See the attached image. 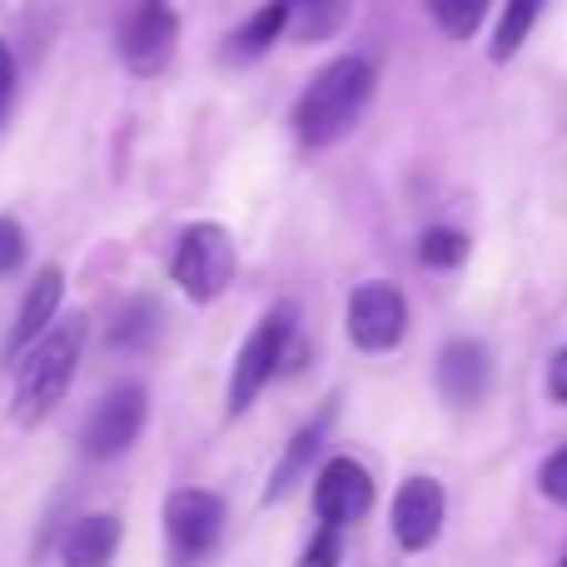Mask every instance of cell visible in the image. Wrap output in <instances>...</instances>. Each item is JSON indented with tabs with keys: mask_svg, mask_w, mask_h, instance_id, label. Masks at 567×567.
<instances>
[{
	"mask_svg": "<svg viewBox=\"0 0 567 567\" xmlns=\"http://www.w3.org/2000/svg\"><path fill=\"white\" fill-rule=\"evenodd\" d=\"M20 259H25V229L16 219H0V279L16 275Z\"/></svg>",
	"mask_w": 567,
	"mask_h": 567,
	"instance_id": "obj_21",
	"label": "cell"
},
{
	"mask_svg": "<svg viewBox=\"0 0 567 567\" xmlns=\"http://www.w3.org/2000/svg\"><path fill=\"white\" fill-rule=\"evenodd\" d=\"M165 528L185 558H205L225 533V503L205 488H179L165 498Z\"/></svg>",
	"mask_w": 567,
	"mask_h": 567,
	"instance_id": "obj_8",
	"label": "cell"
},
{
	"mask_svg": "<svg viewBox=\"0 0 567 567\" xmlns=\"http://www.w3.org/2000/svg\"><path fill=\"white\" fill-rule=\"evenodd\" d=\"M169 275L195 303L219 299L229 289V279H235V239L219 225H189L175 245Z\"/></svg>",
	"mask_w": 567,
	"mask_h": 567,
	"instance_id": "obj_3",
	"label": "cell"
},
{
	"mask_svg": "<svg viewBox=\"0 0 567 567\" xmlns=\"http://www.w3.org/2000/svg\"><path fill=\"white\" fill-rule=\"evenodd\" d=\"M145 419H150V393L140 389V383H115V389L90 409L85 429H80V443H85L90 458H120V453L145 433Z\"/></svg>",
	"mask_w": 567,
	"mask_h": 567,
	"instance_id": "obj_5",
	"label": "cell"
},
{
	"mask_svg": "<svg viewBox=\"0 0 567 567\" xmlns=\"http://www.w3.org/2000/svg\"><path fill=\"white\" fill-rule=\"evenodd\" d=\"M80 349H85V313L50 323L30 353L20 359V379H16V423H40L60 399H65L70 379L80 369Z\"/></svg>",
	"mask_w": 567,
	"mask_h": 567,
	"instance_id": "obj_2",
	"label": "cell"
},
{
	"mask_svg": "<svg viewBox=\"0 0 567 567\" xmlns=\"http://www.w3.org/2000/svg\"><path fill=\"white\" fill-rule=\"evenodd\" d=\"M443 528V488L439 478H409L393 498V538L403 553H423L433 548Z\"/></svg>",
	"mask_w": 567,
	"mask_h": 567,
	"instance_id": "obj_10",
	"label": "cell"
},
{
	"mask_svg": "<svg viewBox=\"0 0 567 567\" xmlns=\"http://www.w3.org/2000/svg\"><path fill=\"white\" fill-rule=\"evenodd\" d=\"M369 508H373L369 468H363V463H353V458L323 463L319 483H313V513H319L323 523H333V528H343V523L363 518Z\"/></svg>",
	"mask_w": 567,
	"mask_h": 567,
	"instance_id": "obj_9",
	"label": "cell"
},
{
	"mask_svg": "<svg viewBox=\"0 0 567 567\" xmlns=\"http://www.w3.org/2000/svg\"><path fill=\"white\" fill-rule=\"evenodd\" d=\"M558 567H567V553H563V563H558Z\"/></svg>",
	"mask_w": 567,
	"mask_h": 567,
	"instance_id": "obj_25",
	"label": "cell"
},
{
	"mask_svg": "<svg viewBox=\"0 0 567 567\" xmlns=\"http://www.w3.org/2000/svg\"><path fill=\"white\" fill-rule=\"evenodd\" d=\"M289 339H293V309L279 303L259 319V329L245 339L235 359V379H229V413H245L249 403L265 393V383L284 369V353H289Z\"/></svg>",
	"mask_w": 567,
	"mask_h": 567,
	"instance_id": "obj_4",
	"label": "cell"
},
{
	"mask_svg": "<svg viewBox=\"0 0 567 567\" xmlns=\"http://www.w3.org/2000/svg\"><path fill=\"white\" fill-rule=\"evenodd\" d=\"M353 0H289V30L299 40H329L349 25Z\"/></svg>",
	"mask_w": 567,
	"mask_h": 567,
	"instance_id": "obj_15",
	"label": "cell"
},
{
	"mask_svg": "<svg viewBox=\"0 0 567 567\" xmlns=\"http://www.w3.org/2000/svg\"><path fill=\"white\" fill-rule=\"evenodd\" d=\"M538 488L548 493L553 503H567V449H558L548 463H543V473H538Z\"/></svg>",
	"mask_w": 567,
	"mask_h": 567,
	"instance_id": "obj_22",
	"label": "cell"
},
{
	"mask_svg": "<svg viewBox=\"0 0 567 567\" xmlns=\"http://www.w3.org/2000/svg\"><path fill=\"white\" fill-rule=\"evenodd\" d=\"M60 293H65V275H60L55 265H50V269H40L35 284H30V289H25V299H20L16 323H10L6 359H16L20 349H30V343H35L40 333L50 329V319H55V309H60Z\"/></svg>",
	"mask_w": 567,
	"mask_h": 567,
	"instance_id": "obj_12",
	"label": "cell"
},
{
	"mask_svg": "<svg viewBox=\"0 0 567 567\" xmlns=\"http://www.w3.org/2000/svg\"><path fill=\"white\" fill-rule=\"evenodd\" d=\"M279 30H289V0H265V6H259L255 16L235 30V40H229V45H235L239 60H255V55H265V50L275 45Z\"/></svg>",
	"mask_w": 567,
	"mask_h": 567,
	"instance_id": "obj_16",
	"label": "cell"
},
{
	"mask_svg": "<svg viewBox=\"0 0 567 567\" xmlns=\"http://www.w3.org/2000/svg\"><path fill=\"white\" fill-rule=\"evenodd\" d=\"M373 95V65L359 55H339L309 80V90L293 105V135L303 145H329L363 115Z\"/></svg>",
	"mask_w": 567,
	"mask_h": 567,
	"instance_id": "obj_1",
	"label": "cell"
},
{
	"mask_svg": "<svg viewBox=\"0 0 567 567\" xmlns=\"http://www.w3.org/2000/svg\"><path fill=\"white\" fill-rule=\"evenodd\" d=\"M429 6L439 16L443 35H453V40H468L483 25V16H488V0H429Z\"/></svg>",
	"mask_w": 567,
	"mask_h": 567,
	"instance_id": "obj_18",
	"label": "cell"
},
{
	"mask_svg": "<svg viewBox=\"0 0 567 567\" xmlns=\"http://www.w3.org/2000/svg\"><path fill=\"white\" fill-rule=\"evenodd\" d=\"M419 259L429 269H458L463 259H468V239H463L458 229H429V235L419 239Z\"/></svg>",
	"mask_w": 567,
	"mask_h": 567,
	"instance_id": "obj_19",
	"label": "cell"
},
{
	"mask_svg": "<svg viewBox=\"0 0 567 567\" xmlns=\"http://www.w3.org/2000/svg\"><path fill=\"white\" fill-rule=\"evenodd\" d=\"M323 433H329V413H319V419H313V423H303V429L289 439V449H284V458H279L275 478H269V503L289 498V488H293V483H299V473L309 468V463H313V453H319Z\"/></svg>",
	"mask_w": 567,
	"mask_h": 567,
	"instance_id": "obj_14",
	"label": "cell"
},
{
	"mask_svg": "<svg viewBox=\"0 0 567 567\" xmlns=\"http://www.w3.org/2000/svg\"><path fill=\"white\" fill-rule=\"evenodd\" d=\"M179 40V16L169 0H140L125 16V30H120V60L130 65V75H159L175 55Z\"/></svg>",
	"mask_w": 567,
	"mask_h": 567,
	"instance_id": "obj_6",
	"label": "cell"
},
{
	"mask_svg": "<svg viewBox=\"0 0 567 567\" xmlns=\"http://www.w3.org/2000/svg\"><path fill=\"white\" fill-rule=\"evenodd\" d=\"M120 553V518L115 513H90L75 518L60 543V563L65 567H110Z\"/></svg>",
	"mask_w": 567,
	"mask_h": 567,
	"instance_id": "obj_13",
	"label": "cell"
},
{
	"mask_svg": "<svg viewBox=\"0 0 567 567\" xmlns=\"http://www.w3.org/2000/svg\"><path fill=\"white\" fill-rule=\"evenodd\" d=\"M343 563V533L333 528V523H323L319 533H313V543L303 548L299 567H339Z\"/></svg>",
	"mask_w": 567,
	"mask_h": 567,
	"instance_id": "obj_20",
	"label": "cell"
},
{
	"mask_svg": "<svg viewBox=\"0 0 567 567\" xmlns=\"http://www.w3.org/2000/svg\"><path fill=\"white\" fill-rule=\"evenodd\" d=\"M538 10H543V0H508V6H503L498 30H493V50H488V55L493 60H513V55H518V45L528 40V30L538 25Z\"/></svg>",
	"mask_w": 567,
	"mask_h": 567,
	"instance_id": "obj_17",
	"label": "cell"
},
{
	"mask_svg": "<svg viewBox=\"0 0 567 567\" xmlns=\"http://www.w3.org/2000/svg\"><path fill=\"white\" fill-rule=\"evenodd\" d=\"M488 379H493V363H488V349L473 339H453L443 343L439 353V393L458 409H473V403L488 393Z\"/></svg>",
	"mask_w": 567,
	"mask_h": 567,
	"instance_id": "obj_11",
	"label": "cell"
},
{
	"mask_svg": "<svg viewBox=\"0 0 567 567\" xmlns=\"http://www.w3.org/2000/svg\"><path fill=\"white\" fill-rule=\"evenodd\" d=\"M10 90H16V55H10V45L0 40V110L10 105Z\"/></svg>",
	"mask_w": 567,
	"mask_h": 567,
	"instance_id": "obj_23",
	"label": "cell"
},
{
	"mask_svg": "<svg viewBox=\"0 0 567 567\" xmlns=\"http://www.w3.org/2000/svg\"><path fill=\"white\" fill-rule=\"evenodd\" d=\"M409 329V303L393 284H359L349 293V339L363 353H383Z\"/></svg>",
	"mask_w": 567,
	"mask_h": 567,
	"instance_id": "obj_7",
	"label": "cell"
},
{
	"mask_svg": "<svg viewBox=\"0 0 567 567\" xmlns=\"http://www.w3.org/2000/svg\"><path fill=\"white\" fill-rule=\"evenodd\" d=\"M548 389H553V399L567 403V349L553 359V369H548Z\"/></svg>",
	"mask_w": 567,
	"mask_h": 567,
	"instance_id": "obj_24",
	"label": "cell"
}]
</instances>
